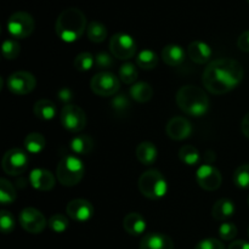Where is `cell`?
I'll return each mask as SVG.
<instances>
[{"label":"cell","instance_id":"cell-3","mask_svg":"<svg viewBox=\"0 0 249 249\" xmlns=\"http://www.w3.org/2000/svg\"><path fill=\"white\" fill-rule=\"evenodd\" d=\"M177 104L182 112L192 117H202L208 112L209 99L203 89L196 85H185L177 92Z\"/></svg>","mask_w":249,"mask_h":249},{"label":"cell","instance_id":"cell-11","mask_svg":"<svg viewBox=\"0 0 249 249\" xmlns=\"http://www.w3.org/2000/svg\"><path fill=\"white\" fill-rule=\"evenodd\" d=\"M36 79L32 73L18 71L10 74L6 79V87L15 95H27L36 89Z\"/></svg>","mask_w":249,"mask_h":249},{"label":"cell","instance_id":"cell-43","mask_svg":"<svg viewBox=\"0 0 249 249\" xmlns=\"http://www.w3.org/2000/svg\"><path fill=\"white\" fill-rule=\"evenodd\" d=\"M241 130H242L243 135L249 139V112L243 117L242 122H241Z\"/></svg>","mask_w":249,"mask_h":249},{"label":"cell","instance_id":"cell-17","mask_svg":"<svg viewBox=\"0 0 249 249\" xmlns=\"http://www.w3.org/2000/svg\"><path fill=\"white\" fill-rule=\"evenodd\" d=\"M140 249H174V242L164 233L150 232L141 240Z\"/></svg>","mask_w":249,"mask_h":249},{"label":"cell","instance_id":"cell-36","mask_svg":"<svg viewBox=\"0 0 249 249\" xmlns=\"http://www.w3.org/2000/svg\"><path fill=\"white\" fill-rule=\"evenodd\" d=\"M111 106L116 113L124 114L130 108V100L125 94H118L112 99Z\"/></svg>","mask_w":249,"mask_h":249},{"label":"cell","instance_id":"cell-23","mask_svg":"<svg viewBox=\"0 0 249 249\" xmlns=\"http://www.w3.org/2000/svg\"><path fill=\"white\" fill-rule=\"evenodd\" d=\"M70 148L74 155H89L92 151V148H94V140H92L89 135L80 134V135L74 136V138L70 141Z\"/></svg>","mask_w":249,"mask_h":249},{"label":"cell","instance_id":"cell-37","mask_svg":"<svg viewBox=\"0 0 249 249\" xmlns=\"http://www.w3.org/2000/svg\"><path fill=\"white\" fill-rule=\"evenodd\" d=\"M114 56L111 55L108 53H105V51H100L95 56V66H96L99 70H102V72H107V70L113 67L114 65Z\"/></svg>","mask_w":249,"mask_h":249},{"label":"cell","instance_id":"cell-7","mask_svg":"<svg viewBox=\"0 0 249 249\" xmlns=\"http://www.w3.org/2000/svg\"><path fill=\"white\" fill-rule=\"evenodd\" d=\"M60 121L63 128L71 133H79L87 126V114L75 105H66L61 109Z\"/></svg>","mask_w":249,"mask_h":249},{"label":"cell","instance_id":"cell-6","mask_svg":"<svg viewBox=\"0 0 249 249\" xmlns=\"http://www.w3.org/2000/svg\"><path fill=\"white\" fill-rule=\"evenodd\" d=\"M34 18L31 14L24 11H17L7 19V32L15 39H26L33 33Z\"/></svg>","mask_w":249,"mask_h":249},{"label":"cell","instance_id":"cell-18","mask_svg":"<svg viewBox=\"0 0 249 249\" xmlns=\"http://www.w3.org/2000/svg\"><path fill=\"white\" fill-rule=\"evenodd\" d=\"M212 49L207 43L201 40H195L187 48V55L194 61L195 63L198 65H204L208 62L212 57Z\"/></svg>","mask_w":249,"mask_h":249},{"label":"cell","instance_id":"cell-26","mask_svg":"<svg viewBox=\"0 0 249 249\" xmlns=\"http://www.w3.org/2000/svg\"><path fill=\"white\" fill-rule=\"evenodd\" d=\"M45 146L46 140L40 133H31L24 139V148L27 152L33 153V155L40 153L45 148Z\"/></svg>","mask_w":249,"mask_h":249},{"label":"cell","instance_id":"cell-48","mask_svg":"<svg viewBox=\"0 0 249 249\" xmlns=\"http://www.w3.org/2000/svg\"><path fill=\"white\" fill-rule=\"evenodd\" d=\"M247 1H248V2H249V0H247Z\"/></svg>","mask_w":249,"mask_h":249},{"label":"cell","instance_id":"cell-19","mask_svg":"<svg viewBox=\"0 0 249 249\" xmlns=\"http://www.w3.org/2000/svg\"><path fill=\"white\" fill-rule=\"evenodd\" d=\"M123 228L125 232L130 236H140L146 231L147 224H146L145 218L141 214L133 212V213H129L128 215L124 216Z\"/></svg>","mask_w":249,"mask_h":249},{"label":"cell","instance_id":"cell-2","mask_svg":"<svg viewBox=\"0 0 249 249\" xmlns=\"http://www.w3.org/2000/svg\"><path fill=\"white\" fill-rule=\"evenodd\" d=\"M88 28L87 17L82 10L68 7L58 15L55 23V32L65 43H74L82 38Z\"/></svg>","mask_w":249,"mask_h":249},{"label":"cell","instance_id":"cell-1","mask_svg":"<svg viewBox=\"0 0 249 249\" xmlns=\"http://www.w3.org/2000/svg\"><path fill=\"white\" fill-rule=\"evenodd\" d=\"M245 71L238 61L232 58H218L209 63L202 74V83L209 92L223 95L241 84Z\"/></svg>","mask_w":249,"mask_h":249},{"label":"cell","instance_id":"cell-15","mask_svg":"<svg viewBox=\"0 0 249 249\" xmlns=\"http://www.w3.org/2000/svg\"><path fill=\"white\" fill-rule=\"evenodd\" d=\"M165 133L172 140L182 141L192 134V125L185 117H173L165 126Z\"/></svg>","mask_w":249,"mask_h":249},{"label":"cell","instance_id":"cell-28","mask_svg":"<svg viewBox=\"0 0 249 249\" xmlns=\"http://www.w3.org/2000/svg\"><path fill=\"white\" fill-rule=\"evenodd\" d=\"M179 158L184 164L194 167L197 165L201 160V155L199 151L192 145H185L179 150Z\"/></svg>","mask_w":249,"mask_h":249},{"label":"cell","instance_id":"cell-27","mask_svg":"<svg viewBox=\"0 0 249 249\" xmlns=\"http://www.w3.org/2000/svg\"><path fill=\"white\" fill-rule=\"evenodd\" d=\"M87 34L89 40L92 43H102V41L106 40L108 32H107L106 26L104 23L99 21H91L88 24Z\"/></svg>","mask_w":249,"mask_h":249},{"label":"cell","instance_id":"cell-5","mask_svg":"<svg viewBox=\"0 0 249 249\" xmlns=\"http://www.w3.org/2000/svg\"><path fill=\"white\" fill-rule=\"evenodd\" d=\"M139 190L148 199H160L167 195L168 184L162 173L157 169L146 170L139 178Z\"/></svg>","mask_w":249,"mask_h":249},{"label":"cell","instance_id":"cell-4","mask_svg":"<svg viewBox=\"0 0 249 249\" xmlns=\"http://www.w3.org/2000/svg\"><path fill=\"white\" fill-rule=\"evenodd\" d=\"M85 167L82 160L74 155H66L61 158L56 168V178L63 186L72 187L79 184L84 177Z\"/></svg>","mask_w":249,"mask_h":249},{"label":"cell","instance_id":"cell-46","mask_svg":"<svg viewBox=\"0 0 249 249\" xmlns=\"http://www.w3.org/2000/svg\"><path fill=\"white\" fill-rule=\"evenodd\" d=\"M248 236H249V228H248Z\"/></svg>","mask_w":249,"mask_h":249},{"label":"cell","instance_id":"cell-30","mask_svg":"<svg viewBox=\"0 0 249 249\" xmlns=\"http://www.w3.org/2000/svg\"><path fill=\"white\" fill-rule=\"evenodd\" d=\"M17 194L14 185L5 178H1L0 179V202H1L2 206L14 203Z\"/></svg>","mask_w":249,"mask_h":249},{"label":"cell","instance_id":"cell-12","mask_svg":"<svg viewBox=\"0 0 249 249\" xmlns=\"http://www.w3.org/2000/svg\"><path fill=\"white\" fill-rule=\"evenodd\" d=\"M18 220L22 229L24 231H27V232L33 233V235L43 232L46 228V224H48L43 213L40 211H38V209L33 208V207L24 208L19 213Z\"/></svg>","mask_w":249,"mask_h":249},{"label":"cell","instance_id":"cell-20","mask_svg":"<svg viewBox=\"0 0 249 249\" xmlns=\"http://www.w3.org/2000/svg\"><path fill=\"white\" fill-rule=\"evenodd\" d=\"M136 158L143 165H152L157 160L158 150L155 143L150 141H142L135 150Z\"/></svg>","mask_w":249,"mask_h":249},{"label":"cell","instance_id":"cell-42","mask_svg":"<svg viewBox=\"0 0 249 249\" xmlns=\"http://www.w3.org/2000/svg\"><path fill=\"white\" fill-rule=\"evenodd\" d=\"M237 46L240 50L245 51V53H249V31L243 32L237 39Z\"/></svg>","mask_w":249,"mask_h":249},{"label":"cell","instance_id":"cell-39","mask_svg":"<svg viewBox=\"0 0 249 249\" xmlns=\"http://www.w3.org/2000/svg\"><path fill=\"white\" fill-rule=\"evenodd\" d=\"M219 236L224 241L233 240L237 236V226L233 223H230V221L223 223L219 228Z\"/></svg>","mask_w":249,"mask_h":249},{"label":"cell","instance_id":"cell-40","mask_svg":"<svg viewBox=\"0 0 249 249\" xmlns=\"http://www.w3.org/2000/svg\"><path fill=\"white\" fill-rule=\"evenodd\" d=\"M195 249H225V246L216 238H204L197 243Z\"/></svg>","mask_w":249,"mask_h":249},{"label":"cell","instance_id":"cell-47","mask_svg":"<svg viewBox=\"0 0 249 249\" xmlns=\"http://www.w3.org/2000/svg\"><path fill=\"white\" fill-rule=\"evenodd\" d=\"M248 204H249V197H248Z\"/></svg>","mask_w":249,"mask_h":249},{"label":"cell","instance_id":"cell-21","mask_svg":"<svg viewBox=\"0 0 249 249\" xmlns=\"http://www.w3.org/2000/svg\"><path fill=\"white\" fill-rule=\"evenodd\" d=\"M160 56H162L163 62L167 63L168 66L177 67V66H180L184 62L186 53H185V50L180 45L169 44V45L163 48Z\"/></svg>","mask_w":249,"mask_h":249},{"label":"cell","instance_id":"cell-44","mask_svg":"<svg viewBox=\"0 0 249 249\" xmlns=\"http://www.w3.org/2000/svg\"><path fill=\"white\" fill-rule=\"evenodd\" d=\"M229 249H249V242L242 240L233 241V242L229 246Z\"/></svg>","mask_w":249,"mask_h":249},{"label":"cell","instance_id":"cell-41","mask_svg":"<svg viewBox=\"0 0 249 249\" xmlns=\"http://www.w3.org/2000/svg\"><path fill=\"white\" fill-rule=\"evenodd\" d=\"M57 97L66 105H70V102L73 100V92L70 88H61L57 91Z\"/></svg>","mask_w":249,"mask_h":249},{"label":"cell","instance_id":"cell-31","mask_svg":"<svg viewBox=\"0 0 249 249\" xmlns=\"http://www.w3.org/2000/svg\"><path fill=\"white\" fill-rule=\"evenodd\" d=\"M138 70L136 66L131 62L123 63L118 70L119 79L125 84H135L136 79H138Z\"/></svg>","mask_w":249,"mask_h":249},{"label":"cell","instance_id":"cell-38","mask_svg":"<svg viewBox=\"0 0 249 249\" xmlns=\"http://www.w3.org/2000/svg\"><path fill=\"white\" fill-rule=\"evenodd\" d=\"M15 225V219L12 216V214L7 211H1L0 212V229H1V232L7 235V233H11L14 231Z\"/></svg>","mask_w":249,"mask_h":249},{"label":"cell","instance_id":"cell-45","mask_svg":"<svg viewBox=\"0 0 249 249\" xmlns=\"http://www.w3.org/2000/svg\"><path fill=\"white\" fill-rule=\"evenodd\" d=\"M204 160H206V164H213L214 160H215V152H213V151H207L206 156H204Z\"/></svg>","mask_w":249,"mask_h":249},{"label":"cell","instance_id":"cell-29","mask_svg":"<svg viewBox=\"0 0 249 249\" xmlns=\"http://www.w3.org/2000/svg\"><path fill=\"white\" fill-rule=\"evenodd\" d=\"M136 65L142 70H153L158 65V56L152 50H142L136 56Z\"/></svg>","mask_w":249,"mask_h":249},{"label":"cell","instance_id":"cell-13","mask_svg":"<svg viewBox=\"0 0 249 249\" xmlns=\"http://www.w3.org/2000/svg\"><path fill=\"white\" fill-rule=\"evenodd\" d=\"M197 184L206 191H215L221 186V173L212 164H202L196 173Z\"/></svg>","mask_w":249,"mask_h":249},{"label":"cell","instance_id":"cell-10","mask_svg":"<svg viewBox=\"0 0 249 249\" xmlns=\"http://www.w3.org/2000/svg\"><path fill=\"white\" fill-rule=\"evenodd\" d=\"M136 41L126 33H117L109 40L111 53L118 60H129L136 53Z\"/></svg>","mask_w":249,"mask_h":249},{"label":"cell","instance_id":"cell-14","mask_svg":"<svg viewBox=\"0 0 249 249\" xmlns=\"http://www.w3.org/2000/svg\"><path fill=\"white\" fill-rule=\"evenodd\" d=\"M94 207L89 201L84 198L72 199L66 207V213L71 219L79 223L89 221L94 215Z\"/></svg>","mask_w":249,"mask_h":249},{"label":"cell","instance_id":"cell-24","mask_svg":"<svg viewBox=\"0 0 249 249\" xmlns=\"http://www.w3.org/2000/svg\"><path fill=\"white\" fill-rule=\"evenodd\" d=\"M33 112L39 119L43 121H51L56 117L57 113V108H56L55 104L48 99H41L34 104Z\"/></svg>","mask_w":249,"mask_h":249},{"label":"cell","instance_id":"cell-9","mask_svg":"<svg viewBox=\"0 0 249 249\" xmlns=\"http://www.w3.org/2000/svg\"><path fill=\"white\" fill-rule=\"evenodd\" d=\"M119 85L121 84L118 77L111 72L96 73L90 80V88L92 92L102 97L116 95L119 90Z\"/></svg>","mask_w":249,"mask_h":249},{"label":"cell","instance_id":"cell-25","mask_svg":"<svg viewBox=\"0 0 249 249\" xmlns=\"http://www.w3.org/2000/svg\"><path fill=\"white\" fill-rule=\"evenodd\" d=\"M129 94H130L131 99L135 100L136 102L140 104H145L148 102L153 96V89L148 83L146 82H136L133 84L129 89Z\"/></svg>","mask_w":249,"mask_h":249},{"label":"cell","instance_id":"cell-34","mask_svg":"<svg viewBox=\"0 0 249 249\" xmlns=\"http://www.w3.org/2000/svg\"><path fill=\"white\" fill-rule=\"evenodd\" d=\"M49 228L56 233H62L70 228V223H68L67 216L62 215V214H53L48 221Z\"/></svg>","mask_w":249,"mask_h":249},{"label":"cell","instance_id":"cell-16","mask_svg":"<svg viewBox=\"0 0 249 249\" xmlns=\"http://www.w3.org/2000/svg\"><path fill=\"white\" fill-rule=\"evenodd\" d=\"M55 175L50 170L41 169V168H36L29 174V182L32 187L39 191H50L55 187L56 184Z\"/></svg>","mask_w":249,"mask_h":249},{"label":"cell","instance_id":"cell-32","mask_svg":"<svg viewBox=\"0 0 249 249\" xmlns=\"http://www.w3.org/2000/svg\"><path fill=\"white\" fill-rule=\"evenodd\" d=\"M233 184L240 189H249V163L242 164L233 173Z\"/></svg>","mask_w":249,"mask_h":249},{"label":"cell","instance_id":"cell-33","mask_svg":"<svg viewBox=\"0 0 249 249\" xmlns=\"http://www.w3.org/2000/svg\"><path fill=\"white\" fill-rule=\"evenodd\" d=\"M21 53V46L15 39H6L2 43V56L5 60H16Z\"/></svg>","mask_w":249,"mask_h":249},{"label":"cell","instance_id":"cell-35","mask_svg":"<svg viewBox=\"0 0 249 249\" xmlns=\"http://www.w3.org/2000/svg\"><path fill=\"white\" fill-rule=\"evenodd\" d=\"M95 65V57L90 53H82L74 58V67L80 72L90 71Z\"/></svg>","mask_w":249,"mask_h":249},{"label":"cell","instance_id":"cell-8","mask_svg":"<svg viewBox=\"0 0 249 249\" xmlns=\"http://www.w3.org/2000/svg\"><path fill=\"white\" fill-rule=\"evenodd\" d=\"M28 163L29 160L27 153L21 148L15 147L5 152L1 160V167L7 175L17 177L28 168Z\"/></svg>","mask_w":249,"mask_h":249},{"label":"cell","instance_id":"cell-22","mask_svg":"<svg viewBox=\"0 0 249 249\" xmlns=\"http://www.w3.org/2000/svg\"><path fill=\"white\" fill-rule=\"evenodd\" d=\"M235 203L231 199L221 198L214 203L213 208H212V215L216 220L224 221L231 218L235 214Z\"/></svg>","mask_w":249,"mask_h":249}]
</instances>
